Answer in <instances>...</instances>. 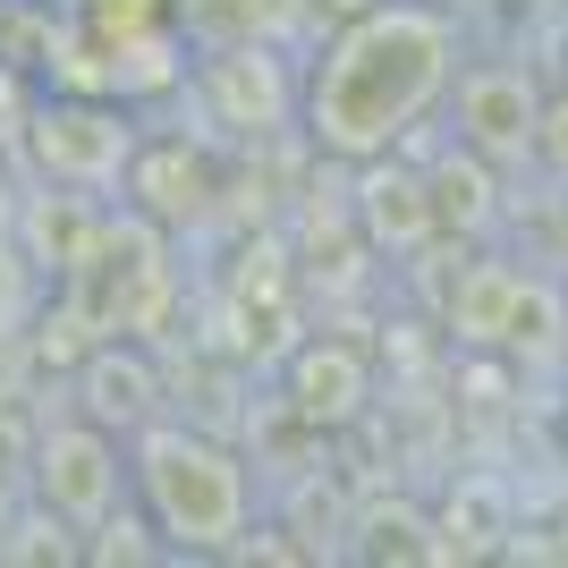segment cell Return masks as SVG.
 I'll return each mask as SVG.
<instances>
[{"instance_id":"cell-1","label":"cell","mask_w":568,"mask_h":568,"mask_svg":"<svg viewBox=\"0 0 568 568\" xmlns=\"http://www.w3.org/2000/svg\"><path fill=\"white\" fill-rule=\"evenodd\" d=\"M458 69H467V26L458 9L433 0H382L348 26H323V43L306 60V144L323 162L356 170L374 153L425 136V119H442Z\"/></svg>"},{"instance_id":"cell-2","label":"cell","mask_w":568,"mask_h":568,"mask_svg":"<svg viewBox=\"0 0 568 568\" xmlns=\"http://www.w3.org/2000/svg\"><path fill=\"white\" fill-rule=\"evenodd\" d=\"M128 484L170 560H230L255 526V467L204 425L153 416L144 433H128Z\"/></svg>"},{"instance_id":"cell-3","label":"cell","mask_w":568,"mask_h":568,"mask_svg":"<svg viewBox=\"0 0 568 568\" xmlns=\"http://www.w3.org/2000/svg\"><path fill=\"white\" fill-rule=\"evenodd\" d=\"M60 297L77 306V323H85L94 339H153L170 323V306H179L170 230H162V221H144V213H128V204H111L94 255L60 281Z\"/></svg>"},{"instance_id":"cell-4","label":"cell","mask_w":568,"mask_h":568,"mask_svg":"<svg viewBox=\"0 0 568 568\" xmlns=\"http://www.w3.org/2000/svg\"><path fill=\"white\" fill-rule=\"evenodd\" d=\"M26 170L51 179V187H85V195H119L128 179V153H136V119L128 102L85 94V85H51L26 119Z\"/></svg>"},{"instance_id":"cell-5","label":"cell","mask_w":568,"mask_h":568,"mask_svg":"<svg viewBox=\"0 0 568 568\" xmlns=\"http://www.w3.org/2000/svg\"><path fill=\"white\" fill-rule=\"evenodd\" d=\"M34 509H51V518L69 526V535H94L102 518H119L128 500H136V484H128V442H119L111 425H94V416H51L43 433H34Z\"/></svg>"},{"instance_id":"cell-6","label":"cell","mask_w":568,"mask_h":568,"mask_svg":"<svg viewBox=\"0 0 568 568\" xmlns=\"http://www.w3.org/2000/svg\"><path fill=\"white\" fill-rule=\"evenodd\" d=\"M187 85L221 136H281V128L306 119V69L288 60V43H263V34L204 51L187 69Z\"/></svg>"},{"instance_id":"cell-7","label":"cell","mask_w":568,"mask_h":568,"mask_svg":"<svg viewBox=\"0 0 568 568\" xmlns=\"http://www.w3.org/2000/svg\"><path fill=\"white\" fill-rule=\"evenodd\" d=\"M450 136L475 144L493 170H526L535 162V136H544V111H551V77L535 69V60H509V51H493V60H467L450 85Z\"/></svg>"},{"instance_id":"cell-8","label":"cell","mask_w":568,"mask_h":568,"mask_svg":"<svg viewBox=\"0 0 568 568\" xmlns=\"http://www.w3.org/2000/svg\"><path fill=\"white\" fill-rule=\"evenodd\" d=\"M356 237L374 246V255L407 263V255H433L442 246V213H433V187H425V162L416 153H374V162H356Z\"/></svg>"},{"instance_id":"cell-9","label":"cell","mask_w":568,"mask_h":568,"mask_svg":"<svg viewBox=\"0 0 568 568\" xmlns=\"http://www.w3.org/2000/svg\"><path fill=\"white\" fill-rule=\"evenodd\" d=\"M221 195V162L204 136H136V153H128V179H119V204L144 221H162L170 237L195 230V221L213 213Z\"/></svg>"},{"instance_id":"cell-10","label":"cell","mask_w":568,"mask_h":568,"mask_svg":"<svg viewBox=\"0 0 568 568\" xmlns=\"http://www.w3.org/2000/svg\"><path fill=\"white\" fill-rule=\"evenodd\" d=\"M281 399L297 425L314 433H348L365 407H374V356L339 332H306L281 356Z\"/></svg>"},{"instance_id":"cell-11","label":"cell","mask_w":568,"mask_h":568,"mask_svg":"<svg viewBox=\"0 0 568 568\" xmlns=\"http://www.w3.org/2000/svg\"><path fill=\"white\" fill-rule=\"evenodd\" d=\"M69 399L77 416L111 425L119 442L144 433L162 416V365H153V339H94V348L69 365Z\"/></svg>"},{"instance_id":"cell-12","label":"cell","mask_w":568,"mask_h":568,"mask_svg":"<svg viewBox=\"0 0 568 568\" xmlns=\"http://www.w3.org/2000/svg\"><path fill=\"white\" fill-rule=\"evenodd\" d=\"M416 162H425V187H433V213H442V237H484L500 221V179L509 170H493L475 144H458L450 128H442V144H407Z\"/></svg>"},{"instance_id":"cell-13","label":"cell","mask_w":568,"mask_h":568,"mask_svg":"<svg viewBox=\"0 0 568 568\" xmlns=\"http://www.w3.org/2000/svg\"><path fill=\"white\" fill-rule=\"evenodd\" d=\"M526 288H535V272L509 255H475L458 263V288H450V339L458 348H509V323H518Z\"/></svg>"},{"instance_id":"cell-14","label":"cell","mask_w":568,"mask_h":568,"mask_svg":"<svg viewBox=\"0 0 568 568\" xmlns=\"http://www.w3.org/2000/svg\"><path fill=\"white\" fill-rule=\"evenodd\" d=\"M518 535V509H509V484L500 475H458V493L442 500V544L450 560H493Z\"/></svg>"},{"instance_id":"cell-15","label":"cell","mask_w":568,"mask_h":568,"mask_svg":"<svg viewBox=\"0 0 568 568\" xmlns=\"http://www.w3.org/2000/svg\"><path fill=\"white\" fill-rule=\"evenodd\" d=\"M356 560H450V544H442V509H416V500H390V509H365L356 518Z\"/></svg>"},{"instance_id":"cell-16","label":"cell","mask_w":568,"mask_h":568,"mask_svg":"<svg viewBox=\"0 0 568 568\" xmlns=\"http://www.w3.org/2000/svg\"><path fill=\"white\" fill-rule=\"evenodd\" d=\"M535 69L551 77V94H568V0H544L535 18Z\"/></svg>"},{"instance_id":"cell-17","label":"cell","mask_w":568,"mask_h":568,"mask_svg":"<svg viewBox=\"0 0 568 568\" xmlns=\"http://www.w3.org/2000/svg\"><path fill=\"white\" fill-rule=\"evenodd\" d=\"M535 162L551 170L568 187V94H551V111H544V136H535Z\"/></svg>"},{"instance_id":"cell-18","label":"cell","mask_w":568,"mask_h":568,"mask_svg":"<svg viewBox=\"0 0 568 568\" xmlns=\"http://www.w3.org/2000/svg\"><path fill=\"white\" fill-rule=\"evenodd\" d=\"M365 9H382V0H314V26H348V18H365Z\"/></svg>"},{"instance_id":"cell-19","label":"cell","mask_w":568,"mask_h":568,"mask_svg":"<svg viewBox=\"0 0 568 568\" xmlns=\"http://www.w3.org/2000/svg\"><path fill=\"white\" fill-rule=\"evenodd\" d=\"M433 9H458V18H467V9H484V0H433Z\"/></svg>"}]
</instances>
